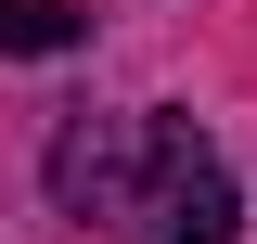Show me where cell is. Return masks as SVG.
Masks as SVG:
<instances>
[{
    "label": "cell",
    "instance_id": "cell-1",
    "mask_svg": "<svg viewBox=\"0 0 257 244\" xmlns=\"http://www.w3.org/2000/svg\"><path fill=\"white\" fill-rule=\"evenodd\" d=\"M116 231H128V244H244L231 167L193 142L180 116H155V142H142V193H128V218H116Z\"/></svg>",
    "mask_w": 257,
    "mask_h": 244
},
{
    "label": "cell",
    "instance_id": "cell-2",
    "mask_svg": "<svg viewBox=\"0 0 257 244\" xmlns=\"http://www.w3.org/2000/svg\"><path fill=\"white\" fill-rule=\"evenodd\" d=\"M142 142H155V116H64L52 129V206L64 218H128Z\"/></svg>",
    "mask_w": 257,
    "mask_h": 244
},
{
    "label": "cell",
    "instance_id": "cell-3",
    "mask_svg": "<svg viewBox=\"0 0 257 244\" xmlns=\"http://www.w3.org/2000/svg\"><path fill=\"white\" fill-rule=\"evenodd\" d=\"M77 39H90L77 0H0V52H77Z\"/></svg>",
    "mask_w": 257,
    "mask_h": 244
}]
</instances>
